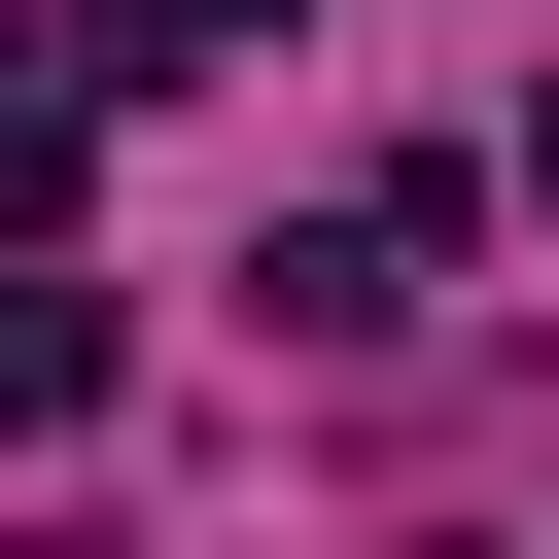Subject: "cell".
Wrapping results in <instances>:
<instances>
[{"mask_svg": "<svg viewBox=\"0 0 559 559\" xmlns=\"http://www.w3.org/2000/svg\"><path fill=\"white\" fill-rule=\"evenodd\" d=\"M0 419H105V280H0Z\"/></svg>", "mask_w": 559, "mask_h": 559, "instance_id": "obj_2", "label": "cell"}, {"mask_svg": "<svg viewBox=\"0 0 559 559\" xmlns=\"http://www.w3.org/2000/svg\"><path fill=\"white\" fill-rule=\"evenodd\" d=\"M524 210H559V105H524Z\"/></svg>", "mask_w": 559, "mask_h": 559, "instance_id": "obj_3", "label": "cell"}, {"mask_svg": "<svg viewBox=\"0 0 559 559\" xmlns=\"http://www.w3.org/2000/svg\"><path fill=\"white\" fill-rule=\"evenodd\" d=\"M419 280H454V175H349V210H314V245H280V314H314V349H384V314H419Z\"/></svg>", "mask_w": 559, "mask_h": 559, "instance_id": "obj_1", "label": "cell"}]
</instances>
